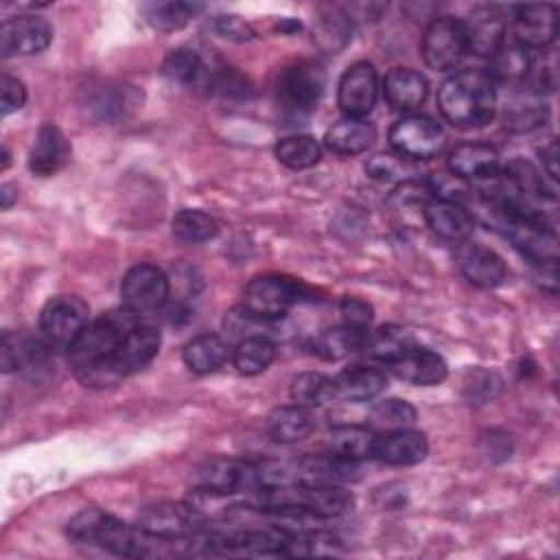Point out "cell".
I'll return each mask as SVG.
<instances>
[{"mask_svg": "<svg viewBox=\"0 0 560 560\" xmlns=\"http://www.w3.org/2000/svg\"><path fill=\"white\" fill-rule=\"evenodd\" d=\"M68 536L77 542L98 545L116 556L127 558H173L197 553V540H168L140 525H127L101 510H83L68 523Z\"/></svg>", "mask_w": 560, "mask_h": 560, "instance_id": "1", "label": "cell"}, {"mask_svg": "<svg viewBox=\"0 0 560 560\" xmlns=\"http://www.w3.org/2000/svg\"><path fill=\"white\" fill-rule=\"evenodd\" d=\"M136 324H140L138 315L125 306L120 311H109L94 322H88V326L68 348V363L74 370L77 378L94 387L101 370L107 365L125 335Z\"/></svg>", "mask_w": 560, "mask_h": 560, "instance_id": "2", "label": "cell"}, {"mask_svg": "<svg viewBox=\"0 0 560 560\" xmlns=\"http://www.w3.org/2000/svg\"><path fill=\"white\" fill-rule=\"evenodd\" d=\"M438 107L455 127H481L497 109V88L488 72L462 70L451 74L438 90Z\"/></svg>", "mask_w": 560, "mask_h": 560, "instance_id": "3", "label": "cell"}, {"mask_svg": "<svg viewBox=\"0 0 560 560\" xmlns=\"http://www.w3.org/2000/svg\"><path fill=\"white\" fill-rule=\"evenodd\" d=\"M488 212L497 230H501L532 262L540 265L545 260H558L556 232L545 217L499 206H488Z\"/></svg>", "mask_w": 560, "mask_h": 560, "instance_id": "4", "label": "cell"}, {"mask_svg": "<svg viewBox=\"0 0 560 560\" xmlns=\"http://www.w3.org/2000/svg\"><path fill=\"white\" fill-rule=\"evenodd\" d=\"M324 70L313 61H295L278 74L276 103L287 120H302L308 116L324 92Z\"/></svg>", "mask_w": 560, "mask_h": 560, "instance_id": "5", "label": "cell"}, {"mask_svg": "<svg viewBox=\"0 0 560 560\" xmlns=\"http://www.w3.org/2000/svg\"><path fill=\"white\" fill-rule=\"evenodd\" d=\"M195 483L199 490L210 494H234V492H256L262 486L278 483V477L267 466L214 457L203 462L195 470Z\"/></svg>", "mask_w": 560, "mask_h": 560, "instance_id": "6", "label": "cell"}, {"mask_svg": "<svg viewBox=\"0 0 560 560\" xmlns=\"http://www.w3.org/2000/svg\"><path fill=\"white\" fill-rule=\"evenodd\" d=\"M162 343L160 332L153 326L147 324H136L125 339L120 341L118 350L112 354L107 365L101 370L94 387H107L118 383L120 378L142 370L153 361Z\"/></svg>", "mask_w": 560, "mask_h": 560, "instance_id": "7", "label": "cell"}, {"mask_svg": "<svg viewBox=\"0 0 560 560\" xmlns=\"http://www.w3.org/2000/svg\"><path fill=\"white\" fill-rule=\"evenodd\" d=\"M138 525L168 540H188L208 529V516L190 503L162 501L138 514Z\"/></svg>", "mask_w": 560, "mask_h": 560, "instance_id": "8", "label": "cell"}, {"mask_svg": "<svg viewBox=\"0 0 560 560\" xmlns=\"http://www.w3.org/2000/svg\"><path fill=\"white\" fill-rule=\"evenodd\" d=\"M468 52L464 20L453 15L435 18L422 37V59L431 70H453Z\"/></svg>", "mask_w": 560, "mask_h": 560, "instance_id": "9", "label": "cell"}, {"mask_svg": "<svg viewBox=\"0 0 560 560\" xmlns=\"http://www.w3.org/2000/svg\"><path fill=\"white\" fill-rule=\"evenodd\" d=\"M300 300V284L284 276L265 273L247 282L243 291V308L258 319H276Z\"/></svg>", "mask_w": 560, "mask_h": 560, "instance_id": "10", "label": "cell"}, {"mask_svg": "<svg viewBox=\"0 0 560 560\" xmlns=\"http://www.w3.org/2000/svg\"><path fill=\"white\" fill-rule=\"evenodd\" d=\"M88 326V304L77 295H55L39 313V330L50 348H70Z\"/></svg>", "mask_w": 560, "mask_h": 560, "instance_id": "11", "label": "cell"}, {"mask_svg": "<svg viewBox=\"0 0 560 560\" xmlns=\"http://www.w3.org/2000/svg\"><path fill=\"white\" fill-rule=\"evenodd\" d=\"M171 284L166 273L149 262H140L131 267L120 284V298L122 306L129 308L131 313L149 315L158 313L166 302H168Z\"/></svg>", "mask_w": 560, "mask_h": 560, "instance_id": "12", "label": "cell"}, {"mask_svg": "<svg viewBox=\"0 0 560 560\" xmlns=\"http://www.w3.org/2000/svg\"><path fill=\"white\" fill-rule=\"evenodd\" d=\"M389 144L398 151L400 158L429 160L442 153L446 144V133L440 122L429 116L411 114L394 122L389 129Z\"/></svg>", "mask_w": 560, "mask_h": 560, "instance_id": "13", "label": "cell"}, {"mask_svg": "<svg viewBox=\"0 0 560 560\" xmlns=\"http://www.w3.org/2000/svg\"><path fill=\"white\" fill-rule=\"evenodd\" d=\"M52 42V26L39 15H15L0 26V52L4 59L13 55H37Z\"/></svg>", "mask_w": 560, "mask_h": 560, "instance_id": "14", "label": "cell"}, {"mask_svg": "<svg viewBox=\"0 0 560 560\" xmlns=\"http://www.w3.org/2000/svg\"><path fill=\"white\" fill-rule=\"evenodd\" d=\"M376 96H378V79H376L374 66L368 61L352 63L339 81V90H337L339 109L350 118H363L374 109Z\"/></svg>", "mask_w": 560, "mask_h": 560, "instance_id": "15", "label": "cell"}, {"mask_svg": "<svg viewBox=\"0 0 560 560\" xmlns=\"http://www.w3.org/2000/svg\"><path fill=\"white\" fill-rule=\"evenodd\" d=\"M455 262H457V269L462 271V276L470 284L481 287V289L499 287L508 273L503 258L497 252H492L479 243L459 245V249L455 254Z\"/></svg>", "mask_w": 560, "mask_h": 560, "instance_id": "16", "label": "cell"}, {"mask_svg": "<svg viewBox=\"0 0 560 560\" xmlns=\"http://www.w3.org/2000/svg\"><path fill=\"white\" fill-rule=\"evenodd\" d=\"M387 365L400 381L411 385H422V387L438 385L448 374L446 361L438 352L418 348L416 343L407 348L402 354H398L396 359H392Z\"/></svg>", "mask_w": 560, "mask_h": 560, "instance_id": "17", "label": "cell"}, {"mask_svg": "<svg viewBox=\"0 0 560 560\" xmlns=\"http://www.w3.org/2000/svg\"><path fill=\"white\" fill-rule=\"evenodd\" d=\"M558 9L553 4H523L514 13V42L525 48H545L556 39Z\"/></svg>", "mask_w": 560, "mask_h": 560, "instance_id": "18", "label": "cell"}, {"mask_svg": "<svg viewBox=\"0 0 560 560\" xmlns=\"http://www.w3.org/2000/svg\"><path fill=\"white\" fill-rule=\"evenodd\" d=\"M429 442L424 433L413 429H400L376 435L374 459L394 464V466H411L427 457Z\"/></svg>", "mask_w": 560, "mask_h": 560, "instance_id": "19", "label": "cell"}, {"mask_svg": "<svg viewBox=\"0 0 560 560\" xmlns=\"http://www.w3.org/2000/svg\"><path fill=\"white\" fill-rule=\"evenodd\" d=\"M468 35V52L492 57L505 42V18L497 7H481L464 22Z\"/></svg>", "mask_w": 560, "mask_h": 560, "instance_id": "20", "label": "cell"}, {"mask_svg": "<svg viewBox=\"0 0 560 560\" xmlns=\"http://www.w3.org/2000/svg\"><path fill=\"white\" fill-rule=\"evenodd\" d=\"M424 219L427 225L442 238L453 241V243H462L472 234L475 228V219L472 214L462 206V203H453V201H429L424 206Z\"/></svg>", "mask_w": 560, "mask_h": 560, "instance_id": "21", "label": "cell"}, {"mask_svg": "<svg viewBox=\"0 0 560 560\" xmlns=\"http://www.w3.org/2000/svg\"><path fill=\"white\" fill-rule=\"evenodd\" d=\"M429 83L424 74L411 68H394L383 81V96L396 112H411L427 98Z\"/></svg>", "mask_w": 560, "mask_h": 560, "instance_id": "22", "label": "cell"}, {"mask_svg": "<svg viewBox=\"0 0 560 560\" xmlns=\"http://www.w3.org/2000/svg\"><path fill=\"white\" fill-rule=\"evenodd\" d=\"M448 171L464 179H483L499 171V151L486 142L457 144L448 155Z\"/></svg>", "mask_w": 560, "mask_h": 560, "instance_id": "23", "label": "cell"}, {"mask_svg": "<svg viewBox=\"0 0 560 560\" xmlns=\"http://www.w3.org/2000/svg\"><path fill=\"white\" fill-rule=\"evenodd\" d=\"M359 462L330 455H308L298 464V479L304 483H343L359 479Z\"/></svg>", "mask_w": 560, "mask_h": 560, "instance_id": "24", "label": "cell"}, {"mask_svg": "<svg viewBox=\"0 0 560 560\" xmlns=\"http://www.w3.org/2000/svg\"><path fill=\"white\" fill-rule=\"evenodd\" d=\"M315 429V418L308 407L284 405L267 416V435L278 444H293L308 438Z\"/></svg>", "mask_w": 560, "mask_h": 560, "instance_id": "25", "label": "cell"}, {"mask_svg": "<svg viewBox=\"0 0 560 560\" xmlns=\"http://www.w3.org/2000/svg\"><path fill=\"white\" fill-rule=\"evenodd\" d=\"M376 140V129L365 118H341L324 136L326 147L337 155H357L372 147Z\"/></svg>", "mask_w": 560, "mask_h": 560, "instance_id": "26", "label": "cell"}, {"mask_svg": "<svg viewBox=\"0 0 560 560\" xmlns=\"http://www.w3.org/2000/svg\"><path fill=\"white\" fill-rule=\"evenodd\" d=\"M335 381V394L337 398L352 400V402H363L376 398L385 385L387 378L381 370L370 368V365H350L337 374Z\"/></svg>", "mask_w": 560, "mask_h": 560, "instance_id": "27", "label": "cell"}, {"mask_svg": "<svg viewBox=\"0 0 560 560\" xmlns=\"http://www.w3.org/2000/svg\"><path fill=\"white\" fill-rule=\"evenodd\" d=\"M129 105H131L129 90L112 83L90 85L83 90V98H81L83 114L96 122H112L125 116V109Z\"/></svg>", "mask_w": 560, "mask_h": 560, "instance_id": "28", "label": "cell"}, {"mask_svg": "<svg viewBox=\"0 0 560 560\" xmlns=\"http://www.w3.org/2000/svg\"><path fill=\"white\" fill-rule=\"evenodd\" d=\"M66 155L68 144L63 133L55 125H42L28 151V168L39 177H48L59 171Z\"/></svg>", "mask_w": 560, "mask_h": 560, "instance_id": "29", "label": "cell"}, {"mask_svg": "<svg viewBox=\"0 0 560 560\" xmlns=\"http://www.w3.org/2000/svg\"><path fill=\"white\" fill-rule=\"evenodd\" d=\"M182 357H184V363L190 372L212 374L230 359V348H228L223 337L206 332V335H199V337L190 339L184 346Z\"/></svg>", "mask_w": 560, "mask_h": 560, "instance_id": "30", "label": "cell"}, {"mask_svg": "<svg viewBox=\"0 0 560 560\" xmlns=\"http://www.w3.org/2000/svg\"><path fill=\"white\" fill-rule=\"evenodd\" d=\"M374 444H376V433L370 427L341 424V427H335L328 435L330 453L352 462L374 457Z\"/></svg>", "mask_w": 560, "mask_h": 560, "instance_id": "31", "label": "cell"}, {"mask_svg": "<svg viewBox=\"0 0 560 560\" xmlns=\"http://www.w3.org/2000/svg\"><path fill=\"white\" fill-rule=\"evenodd\" d=\"M365 341H368V330L339 324L319 332V337L315 339V354H319L326 361H337L352 352L363 350Z\"/></svg>", "mask_w": 560, "mask_h": 560, "instance_id": "32", "label": "cell"}, {"mask_svg": "<svg viewBox=\"0 0 560 560\" xmlns=\"http://www.w3.org/2000/svg\"><path fill=\"white\" fill-rule=\"evenodd\" d=\"M532 70L529 48L518 42H503V46L490 57V79L501 83H518Z\"/></svg>", "mask_w": 560, "mask_h": 560, "instance_id": "33", "label": "cell"}, {"mask_svg": "<svg viewBox=\"0 0 560 560\" xmlns=\"http://www.w3.org/2000/svg\"><path fill=\"white\" fill-rule=\"evenodd\" d=\"M273 359H276V346L265 335H247L236 343L232 352L234 368L245 376L265 372Z\"/></svg>", "mask_w": 560, "mask_h": 560, "instance_id": "34", "label": "cell"}, {"mask_svg": "<svg viewBox=\"0 0 560 560\" xmlns=\"http://www.w3.org/2000/svg\"><path fill=\"white\" fill-rule=\"evenodd\" d=\"M416 422V409L407 400L389 398L378 405H374L368 413V427L381 435L389 431H400V429H411Z\"/></svg>", "mask_w": 560, "mask_h": 560, "instance_id": "35", "label": "cell"}, {"mask_svg": "<svg viewBox=\"0 0 560 560\" xmlns=\"http://www.w3.org/2000/svg\"><path fill=\"white\" fill-rule=\"evenodd\" d=\"M289 394H291V400L295 405H302V407H308V409L319 407V405L337 398L335 381L328 378L322 372H302V374H298L291 381Z\"/></svg>", "mask_w": 560, "mask_h": 560, "instance_id": "36", "label": "cell"}, {"mask_svg": "<svg viewBox=\"0 0 560 560\" xmlns=\"http://www.w3.org/2000/svg\"><path fill=\"white\" fill-rule=\"evenodd\" d=\"M171 228H173V236L177 241L190 243V245L206 243V241L214 238L219 232L217 221L208 212H201V210H179L173 217Z\"/></svg>", "mask_w": 560, "mask_h": 560, "instance_id": "37", "label": "cell"}, {"mask_svg": "<svg viewBox=\"0 0 560 560\" xmlns=\"http://www.w3.org/2000/svg\"><path fill=\"white\" fill-rule=\"evenodd\" d=\"M201 4L192 2H151L144 7V15L155 31L173 33L188 24V20L201 11Z\"/></svg>", "mask_w": 560, "mask_h": 560, "instance_id": "38", "label": "cell"}, {"mask_svg": "<svg viewBox=\"0 0 560 560\" xmlns=\"http://www.w3.org/2000/svg\"><path fill=\"white\" fill-rule=\"evenodd\" d=\"M413 346L411 335L400 328V326H381L374 332H368V341H365V352L389 363L392 359H396L398 354H402L407 348Z\"/></svg>", "mask_w": 560, "mask_h": 560, "instance_id": "39", "label": "cell"}, {"mask_svg": "<svg viewBox=\"0 0 560 560\" xmlns=\"http://www.w3.org/2000/svg\"><path fill=\"white\" fill-rule=\"evenodd\" d=\"M276 158L289 166V168H308L319 162L322 149L315 138L311 136H289L278 142L276 147Z\"/></svg>", "mask_w": 560, "mask_h": 560, "instance_id": "40", "label": "cell"}, {"mask_svg": "<svg viewBox=\"0 0 560 560\" xmlns=\"http://www.w3.org/2000/svg\"><path fill=\"white\" fill-rule=\"evenodd\" d=\"M162 74L173 83H192L201 74V57L192 48H175L162 63Z\"/></svg>", "mask_w": 560, "mask_h": 560, "instance_id": "41", "label": "cell"}, {"mask_svg": "<svg viewBox=\"0 0 560 560\" xmlns=\"http://www.w3.org/2000/svg\"><path fill=\"white\" fill-rule=\"evenodd\" d=\"M315 39L324 50H339L348 44L350 39V20L339 13L337 9H332L330 13L322 15L315 24Z\"/></svg>", "mask_w": 560, "mask_h": 560, "instance_id": "42", "label": "cell"}, {"mask_svg": "<svg viewBox=\"0 0 560 560\" xmlns=\"http://www.w3.org/2000/svg\"><path fill=\"white\" fill-rule=\"evenodd\" d=\"M208 90L223 101H249L254 90L252 83L232 68H219L208 77Z\"/></svg>", "mask_w": 560, "mask_h": 560, "instance_id": "43", "label": "cell"}, {"mask_svg": "<svg viewBox=\"0 0 560 560\" xmlns=\"http://www.w3.org/2000/svg\"><path fill=\"white\" fill-rule=\"evenodd\" d=\"M37 348H39V341H33L18 332H2V343H0L2 372H13L22 368L28 359H33L39 352Z\"/></svg>", "mask_w": 560, "mask_h": 560, "instance_id": "44", "label": "cell"}, {"mask_svg": "<svg viewBox=\"0 0 560 560\" xmlns=\"http://www.w3.org/2000/svg\"><path fill=\"white\" fill-rule=\"evenodd\" d=\"M501 389L499 374L490 370H470L464 378V398L470 405H483L486 400H492Z\"/></svg>", "mask_w": 560, "mask_h": 560, "instance_id": "45", "label": "cell"}, {"mask_svg": "<svg viewBox=\"0 0 560 560\" xmlns=\"http://www.w3.org/2000/svg\"><path fill=\"white\" fill-rule=\"evenodd\" d=\"M429 190L442 201L462 203L470 197L472 186L468 184V179L448 171V173H433L429 179Z\"/></svg>", "mask_w": 560, "mask_h": 560, "instance_id": "46", "label": "cell"}, {"mask_svg": "<svg viewBox=\"0 0 560 560\" xmlns=\"http://www.w3.org/2000/svg\"><path fill=\"white\" fill-rule=\"evenodd\" d=\"M26 103V88L20 79L2 74L0 79V107H2V116H9L18 109H22Z\"/></svg>", "mask_w": 560, "mask_h": 560, "instance_id": "47", "label": "cell"}, {"mask_svg": "<svg viewBox=\"0 0 560 560\" xmlns=\"http://www.w3.org/2000/svg\"><path fill=\"white\" fill-rule=\"evenodd\" d=\"M365 171L374 177V179H405L409 168L402 164L400 158H394V155H374L368 164H365Z\"/></svg>", "mask_w": 560, "mask_h": 560, "instance_id": "48", "label": "cell"}, {"mask_svg": "<svg viewBox=\"0 0 560 560\" xmlns=\"http://www.w3.org/2000/svg\"><path fill=\"white\" fill-rule=\"evenodd\" d=\"M212 28L221 37H228V39H234V42H249V39H254V28L249 24H245L236 15H217L212 20Z\"/></svg>", "mask_w": 560, "mask_h": 560, "instance_id": "49", "label": "cell"}, {"mask_svg": "<svg viewBox=\"0 0 560 560\" xmlns=\"http://www.w3.org/2000/svg\"><path fill=\"white\" fill-rule=\"evenodd\" d=\"M341 315H343V324L365 330L372 322V306L365 300H359V298H343L341 300Z\"/></svg>", "mask_w": 560, "mask_h": 560, "instance_id": "50", "label": "cell"}, {"mask_svg": "<svg viewBox=\"0 0 560 560\" xmlns=\"http://www.w3.org/2000/svg\"><path fill=\"white\" fill-rule=\"evenodd\" d=\"M540 122H545V112L540 107H525V109L518 107L508 118V125L516 131H529Z\"/></svg>", "mask_w": 560, "mask_h": 560, "instance_id": "51", "label": "cell"}, {"mask_svg": "<svg viewBox=\"0 0 560 560\" xmlns=\"http://www.w3.org/2000/svg\"><path fill=\"white\" fill-rule=\"evenodd\" d=\"M540 155H542V164H545L547 173L551 175V179H556L558 177V144H556V140H551L547 147H542Z\"/></svg>", "mask_w": 560, "mask_h": 560, "instance_id": "52", "label": "cell"}, {"mask_svg": "<svg viewBox=\"0 0 560 560\" xmlns=\"http://www.w3.org/2000/svg\"><path fill=\"white\" fill-rule=\"evenodd\" d=\"M0 199H2V208H11L13 199H18V190L11 184H2L0 186Z\"/></svg>", "mask_w": 560, "mask_h": 560, "instance_id": "53", "label": "cell"}]
</instances>
